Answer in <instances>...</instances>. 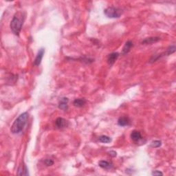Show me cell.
<instances>
[{
	"instance_id": "obj_11",
	"label": "cell",
	"mask_w": 176,
	"mask_h": 176,
	"mask_svg": "<svg viewBox=\"0 0 176 176\" xmlns=\"http://www.w3.org/2000/svg\"><path fill=\"white\" fill-rule=\"evenodd\" d=\"M131 138L134 142H138L143 138V136L140 131H133L131 134Z\"/></svg>"
},
{
	"instance_id": "obj_3",
	"label": "cell",
	"mask_w": 176,
	"mask_h": 176,
	"mask_svg": "<svg viewBox=\"0 0 176 176\" xmlns=\"http://www.w3.org/2000/svg\"><path fill=\"white\" fill-rule=\"evenodd\" d=\"M104 14L109 18H119L122 14V11L120 8L111 6L106 8L104 11Z\"/></svg>"
},
{
	"instance_id": "obj_16",
	"label": "cell",
	"mask_w": 176,
	"mask_h": 176,
	"mask_svg": "<svg viewBox=\"0 0 176 176\" xmlns=\"http://www.w3.org/2000/svg\"><path fill=\"white\" fill-rule=\"evenodd\" d=\"M99 142L102 143H109L112 141V138L107 136H105V135H102V136H99L98 138Z\"/></svg>"
},
{
	"instance_id": "obj_14",
	"label": "cell",
	"mask_w": 176,
	"mask_h": 176,
	"mask_svg": "<svg viewBox=\"0 0 176 176\" xmlns=\"http://www.w3.org/2000/svg\"><path fill=\"white\" fill-rule=\"evenodd\" d=\"M17 175H28V168L25 165L23 166H21L18 169V172Z\"/></svg>"
},
{
	"instance_id": "obj_15",
	"label": "cell",
	"mask_w": 176,
	"mask_h": 176,
	"mask_svg": "<svg viewBox=\"0 0 176 176\" xmlns=\"http://www.w3.org/2000/svg\"><path fill=\"white\" fill-rule=\"evenodd\" d=\"M175 52V46L173 45V46H169L168 48H167V50H166V52L162 53V54H161V56H165V55L168 56V55H170V54H173V53H174Z\"/></svg>"
},
{
	"instance_id": "obj_6",
	"label": "cell",
	"mask_w": 176,
	"mask_h": 176,
	"mask_svg": "<svg viewBox=\"0 0 176 176\" xmlns=\"http://www.w3.org/2000/svg\"><path fill=\"white\" fill-rule=\"evenodd\" d=\"M119 56V53L118 52H112L111 54H109L107 57V63L110 66H112L114 63L116 62V61L117 60V59Z\"/></svg>"
},
{
	"instance_id": "obj_18",
	"label": "cell",
	"mask_w": 176,
	"mask_h": 176,
	"mask_svg": "<svg viewBox=\"0 0 176 176\" xmlns=\"http://www.w3.org/2000/svg\"><path fill=\"white\" fill-rule=\"evenodd\" d=\"M44 163H45L46 166L50 167V166L54 165V161H53L52 160H51V159H46V160H44Z\"/></svg>"
},
{
	"instance_id": "obj_10",
	"label": "cell",
	"mask_w": 176,
	"mask_h": 176,
	"mask_svg": "<svg viewBox=\"0 0 176 176\" xmlns=\"http://www.w3.org/2000/svg\"><path fill=\"white\" fill-rule=\"evenodd\" d=\"M133 46H134V44H133V42L131 41H128L125 43L124 44L123 48L122 50V54H127L129 51L131 50V49L132 48Z\"/></svg>"
},
{
	"instance_id": "obj_9",
	"label": "cell",
	"mask_w": 176,
	"mask_h": 176,
	"mask_svg": "<svg viewBox=\"0 0 176 176\" xmlns=\"http://www.w3.org/2000/svg\"><path fill=\"white\" fill-rule=\"evenodd\" d=\"M118 124L121 127L127 126L130 124V119L127 116H122V117L119 118L118 120Z\"/></svg>"
},
{
	"instance_id": "obj_13",
	"label": "cell",
	"mask_w": 176,
	"mask_h": 176,
	"mask_svg": "<svg viewBox=\"0 0 176 176\" xmlns=\"http://www.w3.org/2000/svg\"><path fill=\"white\" fill-rule=\"evenodd\" d=\"M86 103V100L84 98H76L75 99L73 102V104L75 107H81L83 106H84Z\"/></svg>"
},
{
	"instance_id": "obj_1",
	"label": "cell",
	"mask_w": 176,
	"mask_h": 176,
	"mask_svg": "<svg viewBox=\"0 0 176 176\" xmlns=\"http://www.w3.org/2000/svg\"><path fill=\"white\" fill-rule=\"evenodd\" d=\"M28 113L23 112L17 118L12 125L11 131L13 134H19L23 131L28 120Z\"/></svg>"
},
{
	"instance_id": "obj_8",
	"label": "cell",
	"mask_w": 176,
	"mask_h": 176,
	"mask_svg": "<svg viewBox=\"0 0 176 176\" xmlns=\"http://www.w3.org/2000/svg\"><path fill=\"white\" fill-rule=\"evenodd\" d=\"M68 102H69V99L66 97L62 98L59 102V108L62 109V110H67L68 109Z\"/></svg>"
},
{
	"instance_id": "obj_12",
	"label": "cell",
	"mask_w": 176,
	"mask_h": 176,
	"mask_svg": "<svg viewBox=\"0 0 176 176\" xmlns=\"http://www.w3.org/2000/svg\"><path fill=\"white\" fill-rule=\"evenodd\" d=\"M98 165L100 167L105 169H109L113 167L112 162L106 161V160H100V161L98 162Z\"/></svg>"
},
{
	"instance_id": "obj_19",
	"label": "cell",
	"mask_w": 176,
	"mask_h": 176,
	"mask_svg": "<svg viewBox=\"0 0 176 176\" xmlns=\"http://www.w3.org/2000/svg\"><path fill=\"white\" fill-rule=\"evenodd\" d=\"M151 174L153 175H163V173L161 171H153L151 173Z\"/></svg>"
},
{
	"instance_id": "obj_7",
	"label": "cell",
	"mask_w": 176,
	"mask_h": 176,
	"mask_svg": "<svg viewBox=\"0 0 176 176\" xmlns=\"http://www.w3.org/2000/svg\"><path fill=\"white\" fill-rule=\"evenodd\" d=\"M160 40V37H148V38H145L144 40L142 41V44H144V45H149V44L154 43L159 41Z\"/></svg>"
},
{
	"instance_id": "obj_17",
	"label": "cell",
	"mask_w": 176,
	"mask_h": 176,
	"mask_svg": "<svg viewBox=\"0 0 176 176\" xmlns=\"http://www.w3.org/2000/svg\"><path fill=\"white\" fill-rule=\"evenodd\" d=\"M162 145V142L160 141H154L151 143V147L153 148L160 147Z\"/></svg>"
},
{
	"instance_id": "obj_2",
	"label": "cell",
	"mask_w": 176,
	"mask_h": 176,
	"mask_svg": "<svg viewBox=\"0 0 176 176\" xmlns=\"http://www.w3.org/2000/svg\"><path fill=\"white\" fill-rule=\"evenodd\" d=\"M24 19L25 15L23 12H18V13H15L11 22V24H10L12 32H13L14 35L17 36L19 35L22 26H23V21H24Z\"/></svg>"
},
{
	"instance_id": "obj_4",
	"label": "cell",
	"mask_w": 176,
	"mask_h": 176,
	"mask_svg": "<svg viewBox=\"0 0 176 176\" xmlns=\"http://www.w3.org/2000/svg\"><path fill=\"white\" fill-rule=\"evenodd\" d=\"M44 53H45V50H44L43 48H41L40 50H39L38 53H37V55L36 56L35 61H34V63H33L34 66H39V65L41 64L43 57Z\"/></svg>"
},
{
	"instance_id": "obj_20",
	"label": "cell",
	"mask_w": 176,
	"mask_h": 176,
	"mask_svg": "<svg viewBox=\"0 0 176 176\" xmlns=\"http://www.w3.org/2000/svg\"><path fill=\"white\" fill-rule=\"evenodd\" d=\"M109 153V155H110L111 156H112V157H116V152L114 151H111Z\"/></svg>"
},
{
	"instance_id": "obj_5",
	"label": "cell",
	"mask_w": 176,
	"mask_h": 176,
	"mask_svg": "<svg viewBox=\"0 0 176 176\" xmlns=\"http://www.w3.org/2000/svg\"><path fill=\"white\" fill-rule=\"evenodd\" d=\"M55 125H56V127L57 128H59V129H63V128L68 127V120H66V119L59 117L56 119Z\"/></svg>"
}]
</instances>
